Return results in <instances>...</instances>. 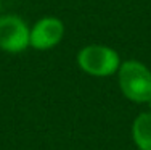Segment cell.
<instances>
[{"instance_id": "obj_1", "label": "cell", "mask_w": 151, "mask_h": 150, "mask_svg": "<svg viewBox=\"0 0 151 150\" xmlns=\"http://www.w3.org/2000/svg\"><path fill=\"white\" fill-rule=\"evenodd\" d=\"M119 86L122 94L132 102H148L151 99V71L137 60L119 66Z\"/></svg>"}, {"instance_id": "obj_3", "label": "cell", "mask_w": 151, "mask_h": 150, "mask_svg": "<svg viewBox=\"0 0 151 150\" xmlns=\"http://www.w3.org/2000/svg\"><path fill=\"white\" fill-rule=\"evenodd\" d=\"M31 31L16 15L0 16V49L8 53H19L29 47Z\"/></svg>"}, {"instance_id": "obj_2", "label": "cell", "mask_w": 151, "mask_h": 150, "mask_svg": "<svg viewBox=\"0 0 151 150\" xmlns=\"http://www.w3.org/2000/svg\"><path fill=\"white\" fill-rule=\"evenodd\" d=\"M77 63L85 73L92 76H111L121 66L119 55L116 50L106 45H87L79 52Z\"/></svg>"}, {"instance_id": "obj_6", "label": "cell", "mask_w": 151, "mask_h": 150, "mask_svg": "<svg viewBox=\"0 0 151 150\" xmlns=\"http://www.w3.org/2000/svg\"><path fill=\"white\" fill-rule=\"evenodd\" d=\"M148 103H150V107H151V99H150V100H148Z\"/></svg>"}, {"instance_id": "obj_4", "label": "cell", "mask_w": 151, "mask_h": 150, "mask_svg": "<svg viewBox=\"0 0 151 150\" xmlns=\"http://www.w3.org/2000/svg\"><path fill=\"white\" fill-rule=\"evenodd\" d=\"M64 36L63 21L55 16H47L39 20L31 29L29 44L37 50H47L58 45Z\"/></svg>"}, {"instance_id": "obj_5", "label": "cell", "mask_w": 151, "mask_h": 150, "mask_svg": "<svg viewBox=\"0 0 151 150\" xmlns=\"http://www.w3.org/2000/svg\"><path fill=\"white\" fill-rule=\"evenodd\" d=\"M134 139L140 150H151V113H142L135 120Z\"/></svg>"}]
</instances>
